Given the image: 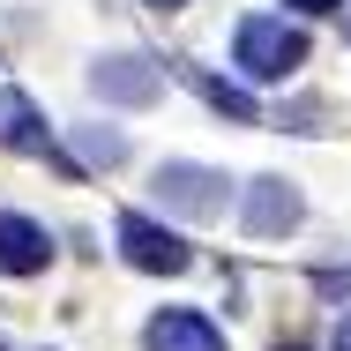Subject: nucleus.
Instances as JSON below:
<instances>
[{"label": "nucleus", "mask_w": 351, "mask_h": 351, "mask_svg": "<svg viewBox=\"0 0 351 351\" xmlns=\"http://www.w3.org/2000/svg\"><path fill=\"white\" fill-rule=\"evenodd\" d=\"M0 149H15V157H45V149H53L45 112H38L23 90H0Z\"/></svg>", "instance_id": "nucleus-8"}, {"label": "nucleus", "mask_w": 351, "mask_h": 351, "mask_svg": "<svg viewBox=\"0 0 351 351\" xmlns=\"http://www.w3.org/2000/svg\"><path fill=\"white\" fill-rule=\"evenodd\" d=\"M232 60H239L247 82H284V75L306 68V30L284 23V15H247L232 30Z\"/></svg>", "instance_id": "nucleus-1"}, {"label": "nucleus", "mask_w": 351, "mask_h": 351, "mask_svg": "<svg viewBox=\"0 0 351 351\" xmlns=\"http://www.w3.org/2000/svg\"><path fill=\"white\" fill-rule=\"evenodd\" d=\"M53 262V232L23 210H0V277H38Z\"/></svg>", "instance_id": "nucleus-6"}, {"label": "nucleus", "mask_w": 351, "mask_h": 351, "mask_svg": "<svg viewBox=\"0 0 351 351\" xmlns=\"http://www.w3.org/2000/svg\"><path fill=\"white\" fill-rule=\"evenodd\" d=\"M90 90H97L105 105H157L165 75H157V60H142V53H105V60L90 68Z\"/></svg>", "instance_id": "nucleus-4"}, {"label": "nucleus", "mask_w": 351, "mask_h": 351, "mask_svg": "<svg viewBox=\"0 0 351 351\" xmlns=\"http://www.w3.org/2000/svg\"><path fill=\"white\" fill-rule=\"evenodd\" d=\"M142 351H224V329L195 306H165V314H149Z\"/></svg>", "instance_id": "nucleus-7"}, {"label": "nucleus", "mask_w": 351, "mask_h": 351, "mask_svg": "<svg viewBox=\"0 0 351 351\" xmlns=\"http://www.w3.org/2000/svg\"><path fill=\"white\" fill-rule=\"evenodd\" d=\"M180 75H187V82H195V90L210 97L224 120H239V128H254V120H262V112H254V97H247L239 82H217V75H202V68H180Z\"/></svg>", "instance_id": "nucleus-9"}, {"label": "nucleus", "mask_w": 351, "mask_h": 351, "mask_svg": "<svg viewBox=\"0 0 351 351\" xmlns=\"http://www.w3.org/2000/svg\"><path fill=\"white\" fill-rule=\"evenodd\" d=\"M284 8H299V15H337L344 0H284Z\"/></svg>", "instance_id": "nucleus-11"}, {"label": "nucleus", "mask_w": 351, "mask_h": 351, "mask_svg": "<svg viewBox=\"0 0 351 351\" xmlns=\"http://www.w3.org/2000/svg\"><path fill=\"white\" fill-rule=\"evenodd\" d=\"M299 217H306V202H299V187H291V180H277V172H269V180H254V187H247V202H239L247 239H284Z\"/></svg>", "instance_id": "nucleus-5"}, {"label": "nucleus", "mask_w": 351, "mask_h": 351, "mask_svg": "<svg viewBox=\"0 0 351 351\" xmlns=\"http://www.w3.org/2000/svg\"><path fill=\"white\" fill-rule=\"evenodd\" d=\"M149 8H187V0H149Z\"/></svg>", "instance_id": "nucleus-13"}, {"label": "nucleus", "mask_w": 351, "mask_h": 351, "mask_svg": "<svg viewBox=\"0 0 351 351\" xmlns=\"http://www.w3.org/2000/svg\"><path fill=\"white\" fill-rule=\"evenodd\" d=\"M157 202L172 217H195V224H210V217H224V195H232V180L224 172H210V165H187V157H172V165H157Z\"/></svg>", "instance_id": "nucleus-2"}, {"label": "nucleus", "mask_w": 351, "mask_h": 351, "mask_svg": "<svg viewBox=\"0 0 351 351\" xmlns=\"http://www.w3.org/2000/svg\"><path fill=\"white\" fill-rule=\"evenodd\" d=\"M277 351H299V344H277Z\"/></svg>", "instance_id": "nucleus-14"}, {"label": "nucleus", "mask_w": 351, "mask_h": 351, "mask_svg": "<svg viewBox=\"0 0 351 351\" xmlns=\"http://www.w3.org/2000/svg\"><path fill=\"white\" fill-rule=\"evenodd\" d=\"M75 142H82L90 165H120L128 157V135H112V128H75Z\"/></svg>", "instance_id": "nucleus-10"}, {"label": "nucleus", "mask_w": 351, "mask_h": 351, "mask_svg": "<svg viewBox=\"0 0 351 351\" xmlns=\"http://www.w3.org/2000/svg\"><path fill=\"white\" fill-rule=\"evenodd\" d=\"M329 351H351V306L337 314V337H329Z\"/></svg>", "instance_id": "nucleus-12"}, {"label": "nucleus", "mask_w": 351, "mask_h": 351, "mask_svg": "<svg viewBox=\"0 0 351 351\" xmlns=\"http://www.w3.org/2000/svg\"><path fill=\"white\" fill-rule=\"evenodd\" d=\"M120 254L135 262L142 277H180V269H195V247H187L172 224L142 217V210H128V217H120Z\"/></svg>", "instance_id": "nucleus-3"}]
</instances>
